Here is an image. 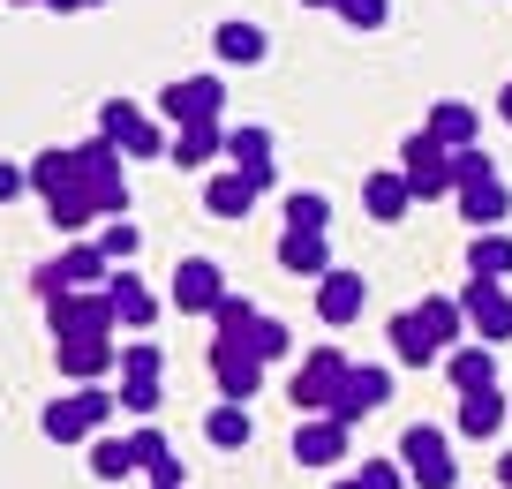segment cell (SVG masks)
<instances>
[{"label": "cell", "instance_id": "obj_17", "mask_svg": "<svg viewBox=\"0 0 512 489\" xmlns=\"http://www.w3.org/2000/svg\"><path fill=\"white\" fill-rule=\"evenodd\" d=\"M294 459H302V467H339V459H347V422L309 414V422L294 429Z\"/></svg>", "mask_w": 512, "mask_h": 489}, {"label": "cell", "instance_id": "obj_16", "mask_svg": "<svg viewBox=\"0 0 512 489\" xmlns=\"http://www.w3.org/2000/svg\"><path fill=\"white\" fill-rule=\"evenodd\" d=\"M362 301H369V279H362V271H324V279H317V316H324V324H354V316H362Z\"/></svg>", "mask_w": 512, "mask_h": 489}, {"label": "cell", "instance_id": "obj_40", "mask_svg": "<svg viewBox=\"0 0 512 489\" xmlns=\"http://www.w3.org/2000/svg\"><path fill=\"white\" fill-rule=\"evenodd\" d=\"M113 399H121V407L128 414H136V422H151V414H159V377H121V392H113Z\"/></svg>", "mask_w": 512, "mask_h": 489}, {"label": "cell", "instance_id": "obj_53", "mask_svg": "<svg viewBox=\"0 0 512 489\" xmlns=\"http://www.w3.org/2000/svg\"><path fill=\"white\" fill-rule=\"evenodd\" d=\"M144 489H151V482H144Z\"/></svg>", "mask_w": 512, "mask_h": 489}, {"label": "cell", "instance_id": "obj_44", "mask_svg": "<svg viewBox=\"0 0 512 489\" xmlns=\"http://www.w3.org/2000/svg\"><path fill=\"white\" fill-rule=\"evenodd\" d=\"M128 444H136V474H144V467H159V459H166V437H159V429H128Z\"/></svg>", "mask_w": 512, "mask_h": 489}, {"label": "cell", "instance_id": "obj_8", "mask_svg": "<svg viewBox=\"0 0 512 489\" xmlns=\"http://www.w3.org/2000/svg\"><path fill=\"white\" fill-rule=\"evenodd\" d=\"M460 309H467V332H475L482 347H505V339H512V294H505V279H467L460 286Z\"/></svg>", "mask_w": 512, "mask_h": 489}, {"label": "cell", "instance_id": "obj_50", "mask_svg": "<svg viewBox=\"0 0 512 489\" xmlns=\"http://www.w3.org/2000/svg\"><path fill=\"white\" fill-rule=\"evenodd\" d=\"M8 8H46V0H8Z\"/></svg>", "mask_w": 512, "mask_h": 489}, {"label": "cell", "instance_id": "obj_28", "mask_svg": "<svg viewBox=\"0 0 512 489\" xmlns=\"http://www.w3.org/2000/svg\"><path fill=\"white\" fill-rule=\"evenodd\" d=\"M53 271H61V286H106L113 264L98 256V241H68L61 256H53Z\"/></svg>", "mask_w": 512, "mask_h": 489}, {"label": "cell", "instance_id": "obj_15", "mask_svg": "<svg viewBox=\"0 0 512 489\" xmlns=\"http://www.w3.org/2000/svg\"><path fill=\"white\" fill-rule=\"evenodd\" d=\"M256 196H264V189H256L241 166H211V174H204V211H211V219H249Z\"/></svg>", "mask_w": 512, "mask_h": 489}, {"label": "cell", "instance_id": "obj_37", "mask_svg": "<svg viewBox=\"0 0 512 489\" xmlns=\"http://www.w3.org/2000/svg\"><path fill=\"white\" fill-rule=\"evenodd\" d=\"M136 249H144V226L136 219H106L98 226V256H106V264H128Z\"/></svg>", "mask_w": 512, "mask_h": 489}, {"label": "cell", "instance_id": "obj_51", "mask_svg": "<svg viewBox=\"0 0 512 489\" xmlns=\"http://www.w3.org/2000/svg\"><path fill=\"white\" fill-rule=\"evenodd\" d=\"M302 8H339V0H302Z\"/></svg>", "mask_w": 512, "mask_h": 489}, {"label": "cell", "instance_id": "obj_12", "mask_svg": "<svg viewBox=\"0 0 512 489\" xmlns=\"http://www.w3.org/2000/svg\"><path fill=\"white\" fill-rule=\"evenodd\" d=\"M339 377H347V354H339V347H317L302 369H294L287 392H294V407H302V414H324V407H332V392H339Z\"/></svg>", "mask_w": 512, "mask_h": 489}, {"label": "cell", "instance_id": "obj_24", "mask_svg": "<svg viewBox=\"0 0 512 489\" xmlns=\"http://www.w3.org/2000/svg\"><path fill=\"white\" fill-rule=\"evenodd\" d=\"M392 354H400L407 369H437V354H445V347L430 339V324H422L415 309H400V316H392Z\"/></svg>", "mask_w": 512, "mask_h": 489}, {"label": "cell", "instance_id": "obj_27", "mask_svg": "<svg viewBox=\"0 0 512 489\" xmlns=\"http://www.w3.org/2000/svg\"><path fill=\"white\" fill-rule=\"evenodd\" d=\"M505 271H512V234L505 226H482L467 241V279H505Z\"/></svg>", "mask_w": 512, "mask_h": 489}, {"label": "cell", "instance_id": "obj_26", "mask_svg": "<svg viewBox=\"0 0 512 489\" xmlns=\"http://www.w3.org/2000/svg\"><path fill=\"white\" fill-rule=\"evenodd\" d=\"M505 211H512V189H505V181H475V189H460V219L467 226H475V234H482V226H505Z\"/></svg>", "mask_w": 512, "mask_h": 489}, {"label": "cell", "instance_id": "obj_9", "mask_svg": "<svg viewBox=\"0 0 512 489\" xmlns=\"http://www.w3.org/2000/svg\"><path fill=\"white\" fill-rule=\"evenodd\" d=\"M384 399H392V369H362V362H347V377H339V392H332V422H362V414H377Z\"/></svg>", "mask_w": 512, "mask_h": 489}, {"label": "cell", "instance_id": "obj_38", "mask_svg": "<svg viewBox=\"0 0 512 489\" xmlns=\"http://www.w3.org/2000/svg\"><path fill=\"white\" fill-rule=\"evenodd\" d=\"M113 369H121V377H159V369H166V347H159L151 332H136V339L121 347V362H113Z\"/></svg>", "mask_w": 512, "mask_h": 489}, {"label": "cell", "instance_id": "obj_1", "mask_svg": "<svg viewBox=\"0 0 512 489\" xmlns=\"http://www.w3.org/2000/svg\"><path fill=\"white\" fill-rule=\"evenodd\" d=\"M76 189L98 204V219H128V158L113 151L106 136L76 143Z\"/></svg>", "mask_w": 512, "mask_h": 489}, {"label": "cell", "instance_id": "obj_49", "mask_svg": "<svg viewBox=\"0 0 512 489\" xmlns=\"http://www.w3.org/2000/svg\"><path fill=\"white\" fill-rule=\"evenodd\" d=\"M497 113H505V121H512V83H505V91H497Z\"/></svg>", "mask_w": 512, "mask_h": 489}, {"label": "cell", "instance_id": "obj_32", "mask_svg": "<svg viewBox=\"0 0 512 489\" xmlns=\"http://www.w3.org/2000/svg\"><path fill=\"white\" fill-rule=\"evenodd\" d=\"M249 429H256L249 407H234V399H219V407L204 414V437L219 444V452H241V444H249Z\"/></svg>", "mask_w": 512, "mask_h": 489}, {"label": "cell", "instance_id": "obj_14", "mask_svg": "<svg viewBox=\"0 0 512 489\" xmlns=\"http://www.w3.org/2000/svg\"><path fill=\"white\" fill-rule=\"evenodd\" d=\"M219 294H226V271L211 264V256H189V264L174 271V309L181 316H211V309H219Z\"/></svg>", "mask_w": 512, "mask_h": 489}, {"label": "cell", "instance_id": "obj_23", "mask_svg": "<svg viewBox=\"0 0 512 489\" xmlns=\"http://www.w3.org/2000/svg\"><path fill=\"white\" fill-rule=\"evenodd\" d=\"M430 136L445 143V151H467V143L482 136V113L467 106V98H437L430 106Z\"/></svg>", "mask_w": 512, "mask_h": 489}, {"label": "cell", "instance_id": "obj_3", "mask_svg": "<svg viewBox=\"0 0 512 489\" xmlns=\"http://www.w3.org/2000/svg\"><path fill=\"white\" fill-rule=\"evenodd\" d=\"M400 467H407V489H452L460 482V459H452V437L430 422H415L400 437Z\"/></svg>", "mask_w": 512, "mask_h": 489}, {"label": "cell", "instance_id": "obj_20", "mask_svg": "<svg viewBox=\"0 0 512 489\" xmlns=\"http://www.w3.org/2000/svg\"><path fill=\"white\" fill-rule=\"evenodd\" d=\"M113 362H121L113 332H98V339H61V369H68V384H98Z\"/></svg>", "mask_w": 512, "mask_h": 489}, {"label": "cell", "instance_id": "obj_21", "mask_svg": "<svg viewBox=\"0 0 512 489\" xmlns=\"http://www.w3.org/2000/svg\"><path fill=\"white\" fill-rule=\"evenodd\" d=\"M362 211H369L377 226H400L407 211H415V196H407V174H400V166H392V174H369V181H362Z\"/></svg>", "mask_w": 512, "mask_h": 489}, {"label": "cell", "instance_id": "obj_18", "mask_svg": "<svg viewBox=\"0 0 512 489\" xmlns=\"http://www.w3.org/2000/svg\"><path fill=\"white\" fill-rule=\"evenodd\" d=\"M505 422H512L505 384H490V392H460V414H452V429H460V437H497Z\"/></svg>", "mask_w": 512, "mask_h": 489}, {"label": "cell", "instance_id": "obj_6", "mask_svg": "<svg viewBox=\"0 0 512 489\" xmlns=\"http://www.w3.org/2000/svg\"><path fill=\"white\" fill-rule=\"evenodd\" d=\"M46 324H53V339H98V332H113L106 286H68V294H53L46 301Z\"/></svg>", "mask_w": 512, "mask_h": 489}, {"label": "cell", "instance_id": "obj_31", "mask_svg": "<svg viewBox=\"0 0 512 489\" xmlns=\"http://www.w3.org/2000/svg\"><path fill=\"white\" fill-rule=\"evenodd\" d=\"M415 316L430 324V339H437V347H460V332H467V309H460V294H430Z\"/></svg>", "mask_w": 512, "mask_h": 489}, {"label": "cell", "instance_id": "obj_5", "mask_svg": "<svg viewBox=\"0 0 512 489\" xmlns=\"http://www.w3.org/2000/svg\"><path fill=\"white\" fill-rule=\"evenodd\" d=\"M400 174H407V196H415V204H437V196H452V151L430 128H415V136L400 143Z\"/></svg>", "mask_w": 512, "mask_h": 489}, {"label": "cell", "instance_id": "obj_48", "mask_svg": "<svg viewBox=\"0 0 512 489\" xmlns=\"http://www.w3.org/2000/svg\"><path fill=\"white\" fill-rule=\"evenodd\" d=\"M497 489H512V452H497Z\"/></svg>", "mask_w": 512, "mask_h": 489}, {"label": "cell", "instance_id": "obj_7", "mask_svg": "<svg viewBox=\"0 0 512 489\" xmlns=\"http://www.w3.org/2000/svg\"><path fill=\"white\" fill-rule=\"evenodd\" d=\"M211 384H219V399H234V407H249V399L264 392V362H256L249 339H211Z\"/></svg>", "mask_w": 512, "mask_h": 489}, {"label": "cell", "instance_id": "obj_25", "mask_svg": "<svg viewBox=\"0 0 512 489\" xmlns=\"http://www.w3.org/2000/svg\"><path fill=\"white\" fill-rule=\"evenodd\" d=\"M445 377H452V392H490L497 384V354L490 347H445Z\"/></svg>", "mask_w": 512, "mask_h": 489}, {"label": "cell", "instance_id": "obj_42", "mask_svg": "<svg viewBox=\"0 0 512 489\" xmlns=\"http://www.w3.org/2000/svg\"><path fill=\"white\" fill-rule=\"evenodd\" d=\"M354 482H362V489H407V467H400V459H362Z\"/></svg>", "mask_w": 512, "mask_h": 489}, {"label": "cell", "instance_id": "obj_52", "mask_svg": "<svg viewBox=\"0 0 512 489\" xmlns=\"http://www.w3.org/2000/svg\"><path fill=\"white\" fill-rule=\"evenodd\" d=\"M332 489H362V482H354V474H347V482H332Z\"/></svg>", "mask_w": 512, "mask_h": 489}, {"label": "cell", "instance_id": "obj_2", "mask_svg": "<svg viewBox=\"0 0 512 489\" xmlns=\"http://www.w3.org/2000/svg\"><path fill=\"white\" fill-rule=\"evenodd\" d=\"M113 407H121V399H113L106 384H76L68 399H53V407H46V437L53 444H91L98 429H106Z\"/></svg>", "mask_w": 512, "mask_h": 489}, {"label": "cell", "instance_id": "obj_30", "mask_svg": "<svg viewBox=\"0 0 512 489\" xmlns=\"http://www.w3.org/2000/svg\"><path fill=\"white\" fill-rule=\"evenodd\" d=\"M46 219H53V234L83 241V234H91V219H98V204L83 189H61V196H46Z\"/></svg>", "mask_w": 512, "mask_h": 489}, {"label": "cell", "instance_id": "obj_13", "mask_svg": "<svg viewBox=\"0 0 512 489\" xmlns=\"http://www.w3.org/2000/svg\"><path fill=\"white\" fill-rule=\"evenodd\" d=\"M166 158L174 166H189V174H211L226 158V121H189V128H174L166 136Z\"/></svg>", "mask_w": 512, "mask_h": 489}, {"label": "cell", "instance_id": "obj_34", "mask_svg": "<svg viewBox=\"0 0 512 489\" xmlns=\"http://www.w3.org/2000/svg\"><path fill=\"white\" fill-rule=\"evenodd\" d=\"M226 158H234L241 174L272 166V128H226Z\"/></svg>", "mask_w": 512, "mask_h": 489}, {"label": "cell", "instance_id": "obj_35", "mask_svg": "<svg viewBox=\"0 0 512 489\" xmlns=\"http://www.w3.org/2000/svg\"><path fill=\"white\" fill-rule=\"evenodd\" d=\"M241 339L256 347V362H264V369H272V362H287V354H294V332L279 324V316H256V324H249Z\"/></svg>", "mask_w": 512, "mask_h": 489}, {"label": "cell", "instance_id": "obj_43", "mask_svg": "<svg viewBox=\"0 0 512 489\" xmlns=\"http://www.w3.org/2000/svg\"><path fill=\"white\" fill-rule=\"evenodd\" d=\"M339 16H347L354 31H384V23H392V0H339Z\"/></svg>", "mask_w": 512, "mask_h": 489}, {"label": "cell", "instance_id": "obj_33", "mask_svg": "<svg viewBox=\"0 0 512 489\" xmlns=\"http://www.w3.org/2000/svg\"><path fill=\"white\" fill-rule=\"evenodd\" d=\"M91 474L98 482H128V474H136V444L128 437H91Z\"/></svg>", "mask_w": 512, "mask_h": 489}, {"label": "cell", "instance_id": "obj_10", "mask_svg": "<svg viewBox=\"0 0 512 489\" xmlns=\"http://www.w3.org/2000/svg\"><path fill=\"white\" fill-rule=\"evenodd\" d=\"M159 113H166L174 128L219 121V113H226V83H219V76H181V83H166V91H159Z\"/></svg>", "mask_w": 512, "mask_h": 489}, {"label": "cell", "instance_id": "obj_22", "mask_svg": "<svg viewBox=\"0 0 512 489\" xmlns=\"http://www.w3.org/2000/svg\"><path fill=\"white\" fill-rule=\"evenodd\" d=\"M279 271H294V279H324V271H332V249H324V234H302V226H287V234H279Z\"/></svg>", "mask_w": 512, "mask_h": 489}, {"label": "cell", "instance_id": "obj_36", "mask_svg": "<svg viewBox=\"0 0 512 489\" xmlns=\"http://www.w3.org/2000/svg\"><path fill=\"white\" fill-rule=\"evenodd\" d=\"M287 226L324 234V226H332V196H324V189H294V196H287Z\"/></svg>", "mask_w": 512, "mask_h": 489}, {"label": "cell", "instance_id": "obj_45", "mask_svg": "<svg viewBox=\"0 0 512 489\" xmlns=\"http://www.w3.org/2000/svg\"><path fill=\"white\" fill-rule=\"evenodd\" d=\"M16 196H31V174H23L16 158H0V204H16Z\"/></svg>", "mask_w": 512, "mask_h": 489}, {"label": "cell", "instance_id": "obj_46", "mask_svg": "<svg viewBox=\"0 0 512 489\" xmlns=\"http://www.w3.org/2000/svg\"><path fill=\"white\" fill-rule=\"evenodd\" d=\"M144 482H151V489H181V459H174V452H166V459H159V467H144Z\"/></svg>", "mask_w": 512, "mask_h": 489}, {"label": "cell", "instance_id": "obj_47", "mask_svg": "<svg viewBox=\"0 0 512 489\" xmlns=\"http://www.w3.org/2000/svg\"><path fill=\"white\" fill-rule=\"evenodd\" d=\"M53 16H76V8H106V0H46Z\"/></svg>", "mask_w": 512, "mask_h": 489}, {"label": "cell", "instance_id": "obj_4", "mask_svg": "<svg viewBox=\"0 0 512 489\" xmlns=\"http://www.w3.org/2000/svg\"><path fill=\"white\" fill-rule=\"evenodd\" d=\"M98 136H106L121 158H166V128L151 121L136 98H106V106H98Z\"/></svg>", "mask_w": 512, "mask_h": 489}, {"label": "cell", "instance_id": "obj_19", "mask_svg": "<svg viewBox=\"0 0 512 489\" xmlns=\"http://www.w3.org/2000/svg\"><path fill=\"white\" fill-rule=\"evenodd\" d=\"M211 53H219L226 68H256L264 61V53H272V31H264V23H219V31H211Z\"/></svg>", "mask_w": 512, "mask_h": 489}, {"label": "cell", "instance_id": "obj_11", "mask_svg": "<svg viewBox=\"0 0 512 489\" xmlns=\"http://www.w3.org/2000/svg\"><path fill=\"white\" fill-rule=\"evenodd\" d=\"M106 309H113V332H151V324H159V294L121 264H113V279H106Z\"/></svg>", "mask_w": 512, "mask_h": 489}, {"label": "cell", "instance_id": "obj_41", "mask_svg": "<svg viewBox=\"0 0 512 489\" xmlns=\"http://www.w3.org/2000/svg\"><path fill=\"white\" fill-rule=\"evenodd\" d=\"M497 174V158L482 151V143H467V151H452V189H475V181Z\"/></svg>", "mask_w": 512, "mask_h": 489}, {"label": "cell", "instance_id": "obj_29", "mask_svg": "<svg viewBox=\"0 0 512 489\" xmlns=\"http://www.w3.org/2000/svg\"><path fill=\"white\" fill-rule=\"evenodd\" d=\"M23 174H31V196H61V189H76V151L53 143V151H38Z\"/></svg>", "mask_w": 512, "mask_h": 489}, {"label": "cell", "instance_id": "obj_39", "mask_svg": "<svg viewBox=\"0 0 512 489\" xmlns=\"http://www.w3.org/2000/svg\"><path fill=\"white\" fill-rule=\"evenodd\" d=\"M256 316H264V309H256L249 294H219V309H211V332H219V339H241Z\"/></svg>", "mask_w": 512, "mask_h": 489}]
</instances>
